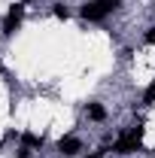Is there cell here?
<instances>
[{
	"instance_id": "1",
	"label": "cell",
	"mask_w": 155,
	"mask_h": 158,
	"mask_svg": "<svg viewBox=\"0 0 155 158\" xmlns=\"http://www.w3.org/2000/svg\"><path fill=\"white\" fill-rule=\"evenodd\" d=\"M140 143H143V125H134V128H128L125 134H119L116 152H119V155H131V152L140 149Z\"/></svg>"
},
{
	"instance_id": "2",
	"label": "cell",
	"mask_w": 155,
	"mask_h": 158,
	"mask_svg": "<svg viewBox=\"0 0 155 158\" xmlns=\"http://www.w3.org/2000/svg\"><path fill=\"white\" fill-rule=\"evenodd\" d=\"M21 15H24V3H15V6H9V12H6V19H3V34H6V37H12V34L19 31Z\"/></svg>"
},
{
	"instance_id": "3",
	"label": "cell",
	"mask_w": 155,
	"mask_h": 158,
	"mask_svg": "<svg viewBox=\"0 0 155 158\" xmlns=\"http://www.w3.org/2000/svg\"><path fill=\"white\" fill-rule=\"evenodd\" d=\"M110 15V9L100 3V0H88L85 6H82V19H88V21H103Z\"/></svg>"
},
{
	"instance_id": "4",
	"label": "cell",
	"mask_w": 155,
	"mask_h": 158,
	"mask_svg": "<svg viewBox=\"0 0 155 158\" xmlns=\"http://www.w3.org/2000/svg\"><path fill=\"white\" fill-rule=\"evenodd\" d=\"M79 149H82V143H79L76 137H61V140H58V152H61L64 158H73Z\"/></svg>"
},
{
	"instance_id": "5",
	"label": "cell",
	"mask_w": 155,
	"mask_h": 158,
	"mask_svg": "<svg viewBox=\"0 0 155 158\" xmlns=\"http://www.w3.org/2000/svg\"><path fill=\"white\" fill-rule=\"evenodd\" d=\"M88 118H91V122H103V118H107V110H103L100 103H88Z\"/></svg>"
},
{
	"instance_id": "6",
	"label": "cell",
	"mask_w": 155,
	"mask_h": 158,
	"mask_svg": "<svg viewBox=\"0 0 155 158\" xmlns=\"http://www.w3.org/2000/svg\"><path fill=\"white\" fill-rule=\"evenodd\" d=\"M21 143H24V149H37V146H43V137H37V134H21Z\"/></svg>"
},
{
	"instance_id": "7",
	"label": "cell",
	"mask_w": 155,
	"mask_h": 158,
	"mask_svg": "<svg viewBox=\"0 0 155 158\" xmlns=\"http://www.w3.org/2000/svg\"><path fill=\"white\" fill-rule=\"evenodd\" d=\"M55 19H70V9H67V6H64V3H55Z\"/></svg>"
},
{
	"instance_id": "8",
	"label": "cell",
	"mask_w": 155,
	"mask_h": 158,
	"mask_svg": "<svg viewBox=\"0 0 155 158\" xmlns=\"http://www.w3.org/2000/svg\"><path fill=\"white\" fill-rule=\"evenodd\" d=\"M143 100H146V103H155V85H149V88H146V94H143Z\"/></svg>"
},
{
	"instance_id": "9",
	"label": "cell",
	"mask_w": 155,
	"mask_h": 158,
	"mask_svg": "<svg viewBox=\"0 0 155 158\" xmlns=\"http://www.w3.org/2000/svg\"><path fill=\"white\" fill-rule=\"evenodd\" d=\"M146 43H155V27H149V31H146Z\"/></svg>"
},
{
	"instance_id": "10",
	"label": "cell",
	"mask_w": 155,
	"mask_h": 158,
	"mask_svg": "<svg viewBox=\"0 0 155 158\" xmlns=\"http://www.w3.org/2000/svg\"><path fill=\"white\" fill-rule=\"evenodd\" d=\"M103 152H107V149H100V152H94V155H88V158H100V155H103Z\"/></svg>"
}]
</instances>
